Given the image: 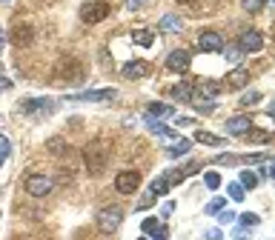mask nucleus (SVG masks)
<instances>
[{
  "label": "nucleus",
  "mask_w": 275,
  "mask_h": 240,
  "mask_svg": "<svg viewBox=\"0 0 275 240\" xmlns=\"http://www.w3.org/2000/svg\"><path fill=\"white\" fill-rule=\"evenodd\" d=\"M152 203H155V195H149V192H146V195H144V200L138 203V209H149Z\"/></svg>",
  "instance_id": "nucleus-36"
},
{
  "label": "nucleus",
  "mask_w": 275,
  "mask_h": 240,
  "mask_svg": "<svg viewBox=\"0 0 275 240\" xmlns=\"http://www.w3.org/2000/svg\"><path fill=\"white\" fill-rule=\"evenodd\" d=\"M72 103H109L115 100V89H92V92H80L69 97Z\"/></svg>",
  "instance_id": "nucleus-5"
},
{
  "label": "nucleus",
  "mask_w": 275,
  "mask_h": 240,
  "mask_svg": "<svg viewBox=\"0 0 275 240\" xmlns=\"http://www.w3.org/2000/svg\"><path fill=\"white\" fill-rule=\"evenodd\" d=\"M69 77H72V80L83 77V72H80V63L75 58H63L58 63V80H69Z\"/></svg>",
  "instance_id": "nucleus-11"
},
{
  "label": "nucleus",
  "mask_w": 275,
  "mask_h": 240,
  "mask_svg": "<svg viewBox=\"0 0 275 240\" xmlns=\"http://www.w3.org/2000/svg\"><path fill=\"white\" fill-rule=\"evenodd\" d=\"M109 12H112V6H109L106 0H92V3H83V6H80V20L86 23V26H92V23L106 20Z\"/></svg>",
  "instance_id": "nucleus-2"
},
{
  "label": "nucleus",
  "mask_w": 275,
  "mask_h": 240,
  "mask_svg": "<svg viewBox=\"0 0 275 240\" xmlns=\"http://www.w3.org/2000/svg\"><path fill=\"white\" fill-rule=\"evenodd\" d=\"M9 40H12L15 46H32L35 29H32L29 23H15V29H12V35H9Z\"/></svg>",
  "instance_id": "nucleus-9"
},
{
  "label": "nucleus",
  "mask_w": 275,
  "mask_h": 240,
  "mask_svg": "<svg viewBox=\"0 0 275 240\" xmlns=\"http://www.w3.org/2000/svg\"><path fill=\"white\" fill-rule=\"evenodd\" d=\"M181 26H184V23L178 20V17H175V15H167V17H164V20H161V32H178V29H181Z\"/></svg>",
  "instance_id": "nucleus-24"
},
{
  "label": "nucleus",
  "mask_w": 275,
  "mask_h": 240,
  "mask_svg": "<svg viewBox=\"0 0 275 240\" xmlns=\"http://www.w3.org/2000/svg\"><path fill=\"white\" fill-rule=\"evenodd\" d=\"M46 149H49L52 154H58V157H60V154H66V149H69V146H66L63 138H52L49 143H46Z\"/></svg>",
  "instance_id": "nucleus-23"
},
{
  "label": "nucleus",
  "mask_w": 275,
  "mask_h": 240,
  "mask_svg": "<svg viewBox=\"0 0 275 240\" xmlns=\"http://www.w3.org/2000/svg\"><path fill=\"white\" fill-rule=\"evenodd\" d=\"M169 95H172L178 103H189V97H192V83H187V80H184V83H178V86L169 89Z\"/></svg>",
  "instance_id": "nucleus-17"
},
{
  "label": "nucleus",
  "mask_w": 275,
  "mask_h": 240,
  "mask_svg": "<svg viewBox=\"0 0 275 240\" xmlns=\"http://www.w3.org/2000/svg\"><path fill=\"white\" fill-rule=\"evenodd\" d=\"M218 220H221V223H232L235 215H232V211H218Z\"/></svg>",
  "instance_id": "nucleus-37"
},
{
  "label": "nucleus",
  "mask_w": 275,
  "mask_h": 240,
  "mask_svg": "<svg viewBox=\"0 0 275 240\" xmlns=\"http://www.w3.org/2000/svg\"><path fill=\"white\" fill-rule=\"evenodd\" d=\"M52 109H55V103L46 100V97H32V100H23L20 103L23 115H37V112H46V115H49Z\"/></svg>",
  "instance_id": "nucleus-12"
},
{
  "label": "nucleus",
  "mask_w": 275,
  "mask_h": 240,
  "mask_svg": "<svg viewBox=\"0 0 275 240\" xmlns=\"http://www.w3.org/2000/svg\"><path fill=\"white\" fill-rule=\"evenodd\" d=\"M241 55H244V51H241L238 46H235V49H226V60H230V63H238Z\"/></svg>",
  "instance_id": "nucleus-35"
},
{
  "label": "nucleus",
  "mask_w": 275,
  "mask_h": 240,
  "mask_svg": "<svg viewBox=\"0 0 275 240\" xmlns=\"http://www.w3.org/2000/svg\"><path fill=\"white\" fill-rule=\"evenodd\" d=\"M198 49L201 51H224V37L218 32H201L198 35Z\"/></svg>",
  "instance_id": "nucleus-10"
},
{
  "label": "nucleus",
  "mask_w": 275,
  "mask_h": 240,
  "mask_svg": "<svg viewBox=\"0 0 275 240\" xmlns=\"http://www.w3.org/2000/svg\"><path fill=\"white\" fill-rule=\"evenodd\" d=\"M178 3H195V0H178Z\"/></svg>",
  "instance_id": "nucleus-42"
},
{
  "label": "nucleus",
  "mask_w": 275,
  "mask_h": 240,
  "mask_svg": "<svg viewBox=\"0 0 275 240\" xmlns=\"http://www.w3.org/2000/svg\"><path fill=\"white\" fill-rule=\"evenodd\" d=\"M241 157H235V154H221V157H215V163H221V166H232V163H238Z\"/></svg>",
  "instance_id": "nucleus-34"
},
{
  "label": "nucleus",
  "mask_w": 275,
  "mask_h": 240,
  "mask_svg": "<svg viewBox=\"0 0 275 240\" xmlns=\"http://www.w3.org/2000/svg\"><path fill=\"white\" fill-rule=\"evenodd\" d=\"M12 89V80L9 77H0V92H9Z\"/></svg>",
  "instance_id": "nucleus-39"
},
{
  "label": "nucleus",
  "mask_w": 275,
  "mask_h": 240,
  "mask_svg": "<svg viewBox=\"0 0 275 240\" xmlns=\"http://www.w3.org/2000/svg\"><path fill=\"white\" fill-rule=\"evenodd\" d=\"M189 149H192V140L184 138V140H178L175 146H169L167 154H169V157H181V154H187V152H189Z\"/></svg>",
  "instance_id": "nucleus-19"
},
{
  "label": "nucleus",
  "mask_w": 275,
  "mask_h": 240,
  "mask_svg": "<svg viewBox=\"0 0 275 240\" xmlns=\"http://www.w3.org/2000/svg\"><path fill=\"white\" fill-rule=\"evenodd\" d=\"M207 237H210V240H218V237H221V232H218V229H212V232H207Z\"/></svg>",
  "instance_id": "nucleus-41"
},
{
  "label": "nucleus",
  "mask_w": 275,
  "mask_h": 240,
  "mask_svg": "<svg viewBox=\"0 0 275 240\" xmlns=\"http://www.w3.org/2000/svg\"><path fill=\"white\" fill-rule=\"evenodd\" d=\"M9 152H12V143H9L3 135H0V166L6 163V157H9Z\"/></svg>",
  "instance_id": "nucleus-29"
},
{
  "label": "nucleus",
  "mask_w": 275,
  "mask_h": 240,
  "mask_svg": "<svg viewBox=\"0 0 275 240\" xmlns=\"http://www.w3.org/2000/svg\"><path fill=\"white\" fill-rule=\"evenodd\" d=\"M189 63H192V55L187 49H175V51H169V58H167V69L169 72H178V74L187 72Z\"/></svg>",
  "instance_id": "nucleus-7"
},
{
  "label": "nucleus",
  "mask_w": 275,
  "mask_h": 240,
  "mask_svg": "<svg viewBox=\"0 0 275 240\" xmlns=\"http://www.w3.org/2000/svg\"><path fill=\"white\" fill-rule=\"evenodd\" d=\"M141 240H146V237H141Z\"/></svg>",
  "instance_id": "nucleus-44"
},
{
  "label": "nucleus",
  "mask_w": 275,
  "mask_h": 240,
  "mask_svg": "<svg viewBox=\"0 0 275 240\" xmlns=\"http://www.w3.org/2000/svg\"><path fill=\"white\" fill-rule=\"evenodd\" d=\"M195 140L203 146H224V138H218V135H210V131H195Z\"/></svg>",
  "instance_id": "nucleus-21"
},
{
  "label": "nucleus",
  "mask_w": 275,
  "mask_h": 240,
  "mask_svg": "<svg viewBox=\"0 0 275 240\" xmlns=\"http://www.w3.org/2000/svg\"><path fill=\"white\" fill-rule=\"evenodd\" d=\"M244 138L249 140V143H269V131H253V129H249Z\"/></svg>",
  "instance_id": "nucleus-26"
},
{
  "label": "nucleus",
  "mask_w": 275,
  "mask_h": 240,
  "mask_svg": "<svg viewBox=\"0 0 275 240\" xmlns=\"http://www.w3.org/2000/svg\"><path fill=\"white\" fill-rule=\"evenodd\" d=\"M138 186H141V175H138L135 169H126V172H121L115 177V189L121 195H132V192H138Z\"/></svg>",
  "instance_id": "nucleus-6"
},
{
  "label": "nucleus",
  "mask_w": 275,
  "mask_h": 240,
  "mask_svg": "<svg viewBox=\"0 0 275 240\" xmlns=\"http://www.w3.org/2000/svg\"><path fill=\"white\" fill-rule=\"evenodd\" d=\"M83 163H86V172L89 175H101L109 163V149L103 140H92V143L83 149Z\"/></svg>",
  "instance_id": "nucleus-1"
},
{
  "label": "nucleus",
  "mask_w": 275,
  "mask_h": 240,
  "mask_svg": "<svg viewBox=\"0 0 275 240\" xmlns=\"http://www.w3.org/2000/svg\"><path fill=\"white\" fill-rule=\"evenodd\" d=\"M144 3H146V0H126V6H129L132 12H135V9H141V6H144Z\"/></svg>",
  "instance_id": "nucleus-38"
},
{
  "label": "nucleus",
  "mask_w": 275,
  "mask_h": 240,
  "mask_svg": "<svg viewBox=\"0 0 275 240\" xmlns=\"http://www.w3.org/2000/svg\"><path fill=\"white\" fill-rule=\"evenodd\" d=\"M261 100V92H246L244 97H241V106H253V103Z\"/></svg>",
  "instance_id": "nucleus-32"
},
{
  "label": "nucleus",
  "mask_w": 275,
  "mask_h": 240,
  "mask_svg": "<svg viewBox=\"0 0 275 240\" xmlns=\"http://www.w3.org/2000/svg\"><path fill=\"white\" fill-rule=\"evenodd\" d=\"M203 183H207L210 189H218V186H221V177H218V172H207V175H203Z\"/></svg>",
  "instance_id": "nucleus-30"
},
{
  "label": "nucleus",
  "mask_w": 275,
  "mask_h": 240,
  "mask_svg": "<svg viewBox=\"0 0 275 240\" xmlns=\"http://www.w3.org/2000/svg\"><path fill=\"white\" fill-rule=\"evenodd\" d=\"M238 49L241 51H261L264 49V35L255 29H246L244 35L238 37Z\"/></svg>",
  "instance_id": "nucleus-8"
},
{
  "label": "nucleus",
  "mask_w": 275,
  "mask_h": 240,
  "mask_svg": "<svg viewBox=\"0 0 275 240\" xmlns=\"http://www.w3.org/2000/svg\"><path fill=\"white\" fill-rule=\"evenodd\" d=\"M121 74L126 80H138V77H146L149 74V63H144V60H132V63H126L121 69Z\"/></svg>",
  "instance_id": "nucleus-14"
},
{
  "label": "nucleus",
  "mask_w": 275,
  "mask_h": 240,
  "mask_svg": "<svg viewBox=\"0 0 275 240\" xmlns=\"http://www.w3.org/2000/svg\"><path fill=\"white\" fill-rule=\"evenodd\" d=\"M52 189H55V180H52L49 175H29V177H26V195L46 197Z\"/></svg>",
  "instance_id": "nucleus-4"
},
{
  "label": "nucleus",
  "mask_w": 275,
  "mask_h": 240,
  "mask_svg": "<svg viewBox=\"0 0 275 240\" xmlns=\"http://www.w3.org/2000/svg\"><path fill=\"white\" fill-rule=\"evenodd\" d=\"M132 40L141 43V46H152L155 43V35L149 29H135V32H132Z\"/></svg>",
  "instance_id": "nucleus-20"
},
{
  "label": "nucleus",
  "mask_w": 275,
  "mask_h": 240,
  "mask_svg": "<svg viewBox=\"0 0 275 240\" xmlns=\"http://www.w3.org/2000/svg\"><path fill=\"white\" fill-rule=\"evenodd\" d=\"M224 206H226V200H224V197H212V200H210V206H207V215H218V211L224 209Z\"/></svg>",
  "instance_id": "nucleus-28"
},
{
  "label": "nucleus",
  "mask_w": 275,
  "mask_h": 240,
  "mask_svg": "<svg viewBox=\"0 0 275 240\" xmlns=\"http://www.w3.org/2000/svg\"><path fill=\"white\" fill-rule=\"evenodd\" d=\"M241 223H244V226H258L261 218H258V215H253V211H244V215H241Z\"/></svg>",
  "instance_id": "nucleus-33"
},
{
  "label": "nucleus",
  "mask_w": 275,
  "mask_h": 240,
  "mask_svg": "<svg viewBox=\"0 0 275 240\" xmlns=\"http://www.w3.org/2000/svg\"><path fill=\"white\" fill-rule=\"evenodd\" d=\"M249 129H253V120H249L246 115H238V117H230V120H226V131H230V135L244 138Z\"/></svg>",
  "instance_id": "nucleus-13"
},
{
  "label": "nucleus",
  "mask_w": 275,
  "mask_h": 240,
  "mask_svg": "<svg viewBox=\"0 0 275 240\" xmlns=\"http://www.w3.org/2000/svg\"><path fill=\"white\" fill-rule=\"evenodd\" d=\"M0 3H9V0H0Z\"/></svg>",
  "instance_id": "nucleus-43"
},
{
  "label": "nucleus",
  "mask_w": 275,
  "mask_h": 240,
  "mask_svg": "<svg viewBox=\"0 0 275 240\" xmlns=\"http://www.w3.org/2000/svg\"><path fill=\"white\" fill-rule=\"evenodd\" d=\"M192 123H195L192 117H178V126H192Z\"/></svg>",
  "instance_id": "nucleus-40"
},
{
  "label": "nucleus",
  "mask_w": 275,
  "mask_h": 240,
  "mask_svg": "<svg viewBox=\"0 0 275 240\" xmlns=\"http://www.w3.org/2000/svg\"><path fill=\"white\" fill-rule=\"evenodd\" d=\"M123 220V211L118 209V206H109V209H101L98 211V229H101L103 234H112L121 226Z\"/></svg>",
  "instance_id": "nucleus-3"
},
{
  "label": "nucleus",
  "mask_w": 275,
  "mask_h": 240,
  "mask_svg": "<svg viewBox=\"0 0 275 240\" xmlns=\"http://www.w3.org/2000/svg\"><path fill=\"white\" fill-rule=\"evenodd\" d=\"M167 192H169V180H167V175H164V177H155L152 186H149V195L158 197V195H167Z\"/></svg>",
  "instance_id": "nucleus-22"
},
{
  "label": "nucleus",
  "mask_w": 275,
  "mask_h": 240,
  "mask_svg": "<svg viewBox=\"0 0 275 240\" xmlns=\"http://www.w3.org/2000/svg\"><path fill=\"white\" fill-rule=\"evenodd\" d=\"M0 37H3V35H0Z\"/></svg>",
  "instance_id": "nucleus-45"
},
{
  "label": "nucleus",
  "mask_w": 275,
  "mask_h": 240,
  "mask_svg": "<svg viewBox=\"0 0 275 240\" xmlns=\"http://www.w3.org/2000/svg\"><path fill=\"white\" fill-rule=\"evenodd\" d=\"M146 117H172V106H167V103H149V109H146Z\"/></svg>",
  "instance_id": "nucleus-18"
},
{
  "label": "nucleus",
  "mask_w": 275,
  "mask_h": 240,
  "mask_svg": "<svg viewBox=\"0 0 275 240\" xmlns=\"http://www.w3.org/2000/svg\"><path fill=\"white\" fill-rule=\"evenodd\" d=\"M230 197L232 200H244V186L241 183H230Z\"/></svg>",
  "instance_id": "nucleus-31"
},
{
  "label": "nucleus",
  "mask_w": 275,
  "mask_h": 240,
  "mask_svg": "<svg viewBox=\"0 0 275 240\" xmlns=\"http://www.w3.org/2000/svg\"><path fill=\"white\" fill-rule=\"evenodd\" d=\"M141 229H144L146 234H152L155 240H167V229L158 223V218H146L144 223H141Z\"/></svg>",
  "instance_id": "nucleus-16"
},
{
  "label": "nucleus",
  "mask_w": 275,
  "mask_h": 240,
  "mask_svg": "<svg viewBox=\"0 0 275 240\" xmlns=\"http://www.w3.org/2000/svg\"><path fill=\"white\" fill-rule=\"evenodd\" d=\"M249 83V72H246L244 66H235L230 74H226V86L230 89H244Z\"/></svg>",
  "instance_id": "nucleus-15"
},
{
  "label": "nucleus",
  "mask_w": 275,
  "mask_h": 240,
  "mask_svg": "<svg viewBox=\"0 0 275 240\" xmlns=\"http://www.w3.org/2000/svg\"><path fill=\"white\" fill-rule=\"evenodd\" d=\"M241 186H244V189H255V186H258V175L249 172V169H244V172H241Z\"/></svg>",
  "instance_id": "nucleus-25"
},
{
  "label": "nucleus",
  "mask_w": 275,
  "mask_h": 240,
  "mask_svg": "<svg viewBox=\"0 0 275 240\" xmlns=\"http://www.w3.org/2000/svg\"><path fill=\"white\" fill-rule=\"evenodd\" d=\"M241 6H244V12H249V15H258L261 9H264V0H241Z\"/></svg>",
  "instance_id": "nucleus-27"
}]
</instances>
